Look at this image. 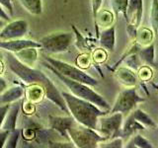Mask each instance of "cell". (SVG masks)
<instances>
[{
	"mask_svg": "<svg viewBox=\"0 0 158 148\" xmlns=\"http://www.w3.org/2000/svg\"><path fill=\"white\" fill-rule=\"evenodd\" d=\"M76 66L79 67L80 69H86L90 66V63H91V56L90 54H88L87 52H83L80 56H78L76 60Z\"/></svg>",
	"mask_w": 158,
	"mask_h": 148,
	"instance_id": "cell-31",
	"label": "cell"
},
{
	"mask_svg": "<svg viewBox=\"0 0 158 148\" xmlns=\"http://www.w3.org/2000/svg\"><path fill=\"white\" fill-rule=\"evenodd\" d=\"M6 21H4V20H2V19H0V28H2L3 26H5L6 25Z\"/></svg>",
	"mask_w": 158,
	"mask_h": 148,
	"instance_id": "cell-42",
	"label": "cell"
},
{
	"mask_svg": "<svg viewBox=\"0 0 158 148\" xmlns=\"http://www.w3.org/2000/svg\"><path fill=\"white\" fill-rule=\"evenodd\" d=\"M24 87L22 85H14L10 88H6L0 94V105L12 104L20 100L24 96Z\"/></svg>",
	"mask_w": 158,
	"mask_h": 148,
	"instance_id": "cell-17",
	"label": "cell"
},
{
	"mask_svg": "<svg viewBox=\"0 0 158 148\" xmlns=\"http://www.w3.org/2000/svg\"><path fill=\"white\" fill-rule=\"evenodd\" d=\"M145 130V127L143 126L140 122H138L135 118H133V117L128 113V116L127 117V120L125 122L123 121L122 128H121V137L123 136H131L133 135V133L138 130Z\"/></svg>",
	"mask_w": 158,
	"mask_h": 148,
	"instance_id": "cell-19",
	"label": "cell"
},
{
	"mask_svg": "<svg viewBox=\"0 0 158 148\" xmlns=\"http://www.w3.org/2000/svg\"><path fill=\"white\" fill-rule=\"evenodd\" d=\"M24 95L26 96L27 101L37 104L46 97V92L43 87L39 85H27V88L24 90Z\"/></svg>",
	"mask_w": 158,
	"mask_h": 148,
	"instance_id": "cell-20",
	"label": "cell"
},
{
	"mask_svg": "<svg viewBox=\"0 0 158 148\" xmlns=\"http://www.w3.org/2000/svg\"><path fill=\"white\" fill-rule=\"evenodd\" d=\"M98 39L100 46L103 48L109 51H114L116 47V27L112 25L111 27L103 29Z\"/></svg>",
	"mask_w": 158,
	"mask_h": 148,
	"instance_id": "cell-15",
	"label": "cell"
},
{
	"mask_svg": "<svg viewBox=\"0 0 158 148\" xmlns=\"http://www.w3.org/2000/svg\"><path fill=\"white\" fill-rule=\"evenodd\" d=\"M34 105H35V104H33V103H31V102H29V101L23 103L24 112H25V113H32L34 112V108H35Z\"/></svg>",
	"mask_w": 158,
	"mask_h": 148,
	"instance_id": "cell-38",
	"label": "cell"
},
{
	"mask_svg": "<svg viewBox=\"0 0 158 148\" xmlns=\"http://www.w3.org/2000/svg\"><path fill=\"white\" fill-rule=\"evenodd\" d=\"M108 54L105 48H96L91 56V59L96 64H102L106 61Z\"/></svg>",
	"mask_w": 158,
	"mask_h": 148,
	"instance_id": "cell-29",
	"label": "cell"
},
{
	"mask_svg": "<svg viewBox=\"0 0 158 148\" xmlns=\"http://www.w3.org/2000/svg\"><path fill=\"white\" fill-rule=\"evenodd\" d=\"M102 4H103V0H91V9H92L93 18L95 17V15L98 12V10L101 9Z\"/></svg>",
	"mask_w": 158,
	"mask_h": 148,
	"instance_id": "cell-35",
	"label": "cell"
},
{
	"mask_svg": "<svg viewBox=\"0 0 158 148\" xmlns=\"http://www.w3.org/2000/svg\"><path fill=\"white\" fill-rule=\"evenodd\" d=\"M75 121L72 117H49V128L56 131L57 134L61 135L65 139H69L67 130L70 127Z\"/></svg>",
	"mask_w": 158,
	"mask_h": 148,
	"instance_id": "cell-12",
	"label": "cell"
},
{
	"mask_svg": "<svg viewBox=\"0 0 158 148\" xmlns=\"http://www.w3.org/2000/svg\"><path fill=\"white\" fill-rule=\"evenodd\" d=\"M115 18H116L115 14H114V12L110 11V10H106V9H99L98 10L95 17H94L97 38L99 37V28H101L103 30L108 27H111L112 25H114Z\"/></svg>",
	"mask_w": 158,
	"mask_h": 148,
	"instance_id": "cell-13",
	"label": "cell"
},
{
	"mask_svg": "<svg viewBox=\"0 0 158 148\" xmlns=\"http://www.w3.org/2000/svg\"><path fill=\"white\" fill-rule=\"evenodd\" d=\"M123 115L121 113H108L98 118L96 131L105 138V141L121 135ZM121 137V136H120Z\"/></svg>",
	"mask_w": 158,
	"mask_h": 148,
	"instance_id": "cell-7",
	"label": "cell"
},
{
	"mask_svg": "<svg viewBox=\"0 0 158 148\" xmlns=\"http://www.w3.org/2000/svg\"><path fill=\"white\" fill-rule=\"evenodd\" d=\"M101 145H98V147H104V148H110V147H115V148H121L123 147V138L122 137H115L112 139H109L106 141H103L100 143Z\"/></svg>",
	"mask_w": 158,
	"mask_h": 148,
	"instance_id": "cell-32",
	"label": "cell"
},
{
	"mask_svg": "<svg viewBox=\"0 0 158 148\" xmlns=\"http://www.w3.org/2000/svg\"><path fill=\"white\" fill-rule=\"evenodd\" d=\"M142 102H144V99L138 95L135 87L126 88L118 95L109 113H121L122 115H128L132 110H135L137 104Z\"/></svg>",
	"mask_w": 158,
	"mask_h": 148,
	"instance_id": "cell-8",
	"label": "cell"
},
{
	"mask_svg": "<svg viewBox=\"0 0 158 148\" xmlns=\"http://www.w3.org/2000/svg\"><path fill=\"white\" fill-rule=\"evenodd\" d=\"M130 113L133 117V118H135V120L138 122H140L144 127L156 130L157 125L155 123V121H153L145 112H143L142 110H140V109H136V110H135V111L132 110Z\"/></svg>",
	"mask_w": 158,
	"mask_h": 148,
	"instance_id": "cell-23",
	"label": "cell"
},
{
	"mask_svg": "<svg viewBox=\"0 0 158 148\" xmlns=\"http://www.w3.org/2000/svg\"><path fill=\"white\" fill-rule=\"evenodd\" d=\"M29 30V24L26 20H16L7 22L0 31V41L22 39L26 36Z\"/></svg>",
	"mask_w": 158,
	"mask_h": 148,
	"instance_id": "cell-10",
	"label": "cell"
},
{
	"mask_svg": "<svg viewBox=\"0 0 158 148\" xmlns=\"http://www.w3.org/2000/svg\"><path fill=\"white\" fill-rule=\"evenodd\" d=\"M141 62H144L146 65L156 67L155 62V51H154V43H150L149 46L141 47L137 52Z\"/></svg>",
	"mask_w": 158,
	"mask_h": 148,
	"instance_id": "cell-22",
	"label": "cell"
},
{
	"mask_svg": "<svg viewBox=\"0 0 158 148\" xmlns=\"http://www.w3.org/2000/svg\"><path fill=\"white\" fill-rule=\"evenodd\" d=\"M43 64L44 67L48 69V70H51L54 75L69 89V91L71 92L72 95L91 102L94 105H96L97 107H99L104 111L105 110L109 111L111 109L109 103L100 95V94H98L96 91H94L91 86L87 85V84L81 83V82H78V81H74L72 79H69L65 76H63L62 74L56 71L52 65H49L48 62H44Z\"/></svg>",
	"mask_w": 158,
	"mask_h": 148,
	"instance_id": "cell-3",
	"label": "cell"
},
{
	"mask_svg": "<svg viewBox=\"0 0 158 148\" xmlns=\"http://www.w3.org/2000/svg\"><path fill=\"white\" fill-rule=\"evenodd\" d=\"M38 49L39 48H36V47H28V48H24L18 52H15L14 54L19 61L24 63L25 65L33 67L38 61V58H39Z\"/></svg>",
	"mask_w": 158,
	"mask_h": 148,
	"instance_id": "cell-18",
	"label": "cell"
},
{
	"mask_svg": "<svg viewBox=\"0 0 158 148\" xmlns=\"http://www.w3.org/2000/svg\"><path fill=\"white\" fill-rule=\"evenodd\" d=\"M115 76L121 84L126 88L135 87L137 82V76L135 70L128 67H117L115 70Z\"/></svg>",
	"mask_w": 158,
	"mask_h": 148,
	"instance_id": "cell-14",
	"label": "cell"
},
{
	"mask_svg": "<svg viewBox=\"0 0 158 148\" xmlns=\"http://www.w3.org/2000/svg\"><path fill=\"white\" fill-rule=\"evenodd\" d=\"M5 70V62L3 60V54L0 51V75L4 72Z\"/></svg>",
	"mask_w": 158,
	"mask_h": 148,
	"instance_id": "cell-41",
	"label": "cell"
},
{
	"mask_svg": "<svg viewBox=\"0 0 158 148\" xmlns=\"http://www.w3.org/2000/svg\"><path fill=\"white\" fill-rule=\"evenodd\" d=\"M143 13L142 0H128L126 9L125 18L127 20V32L128 38L135 39L137 29L140 27Z\"/></svg>",
	"mask_w": 158,
	"mask_h": 148,
	"instance_id": "cell-9",
	"label": "cell"
},
{
	"mask_svg": "<svg viewBox=\"0 0 158 148\" xmlns=\"http://www.w3.org/2000/svg\"><path fill=\"white\" fill-rule=\"evenodd\" d=\"M127 2L128 0H111L112 9L115 16H118V14H123L125 16Z\"/></svg>",
	"mask_w": 158,
	"mask_h": 148,
	"instance_id": "cell-27",
	"label": "cell"
},
{
	"mask_svg": "<svg viewBox=\"0 0 158 148\" xmlns=\"http://www.w3.org/2000/svg\"><path fill=\"white\" fill-rule=\"evenodd\" d=\"M7 86H8V84H7V82H6V80L0 75V94H1L5 89L7 88Z\"/></svg>",
	"mask_w": 158,
	"mask_h": 148,
	"instance_id": "cell-40",
	"label": "cell"
},
{
	"mask_svg": "<svg viewBox=\"0 0 158 148\" xmlns=\"http://www.w3.org/2000/svg\"><path fill=\"white\" fill-rule=\"evenodd\" d=\"M8 130H0V148L4 147L5 145V142H6V139L8 137V134H9Z\"/></svg>",
	"mask_w": 158,
	"mask_h": 148,
	"instance_id": "cell-37",
	"label": "cell"
},
{
	"mask_svg": "<svg viewBox=\"0 0 158 148\" xmlns=\"http://www.w3.org/2000/svg\"><path fill=\"white\" fill-rule=\"evenodd\" d=\"M20 107H21V105H20V103H18L17 101L10 105L0 130L12 131L16 128V122H17V117L19 115Z\"/></svg>",
	"mask_w": 158,
	"mask_h": 148,
	"instance_id": "cell-16",
	"label": "cell"
},
{
	"mask_svg": "<svg viewBox=\"0 0 158 148\" xmlns=\"http://www.w3.org/2000/svg\"><path fill=\"white\" fill-rule=\"evenodd\" d=\"M11 104H5V105H0V128H1L2 122L5 118V116L8 112V109Z\"/></svg>",
	"mask_w": 158,
	"mask_h": 148,
	"instance_id": "cell-36",
	"label": "cell"
},
{
	"mask_svg": "<svg viewBox=\"0 0 158 148\" xmlns=\"http://www.w3.org/2000/svg\"><path fill=\"white\" fill-rule=\"evenodd\" d=\"M22 7L32 15H41L43 13V1L42 0H19Z\"/></svg>",
	"mask_w": 158,
	"mask_h": 148,
	"instance_id": "cell-24",
	"label": "cell"
},
{
	"mask_svg": "<svg viewBox=\"0 0 158 148\" xmlns=\"http://www.w3.org/2000/svg\"><path fill=\"white\" fill-rule=\"evenodd\" d=\"M72 29H73L74 33H75V37H76V42H75L76 47L83 51H87L89 49H91L92 47L94 46L93 42H89L86 38H84L81 35V33L78 32V30L75 28L74 25H72Z\"/></svg>",
	"mask_w": 158,
	"mask_h": 148,
	"instance_id": "cell-26",
	"label": "cell"
},
{
	"mask_svg": "<svg viewBox=\"0 0 158 148\" xmlns=\"http://www.w3.org/2000/svg\"><path fill=\"white\" fill-rule=\"evenodd\" d=\"M67 134L74 147L79 148L98 147V144L105 141V138L95 130L81 125L76 121L67 130Z\"/></svg>",
	"mask_w": 158,
	"mask_h": 148,
	"instance_id": "cell-4",
	"label": "cell"
},
{
	"mask_svg": "<svg viewBox=\"0 0 158 148\" xmlns=\"http://www.w3.org/2000/svg\"><path fill=\"white\" fill-rule=\"evenodd\" d=\"M46 62H48L49 65H52L56 71H58L60 74H62L63 76H65L69 79H72L74 81H78L91 87H95L98 85L97 79L93 78L86 72H84L82 69L77 67L76 65H71L67 62H64L58 59L52 58L51 56H46Z\"/></svg>",
	"mask_w": 158,
	"mask_h": 148,
	"instance_id": "cell-5",
	"label": "cell"
},
{
	"mask_svg": "<svg viewBox=\"0 0 158 148\" xmlns=\"http://www.w3.org/2000/svg\"><path fill=\"white\" fill-rule=\"evenodd\" d=\"M20 132H21V130H16V128H15L14 130L10 131L7 139H6V142H5L4 147H8V148L16 147L18 140H19V137H20Z\"/></svg>",
	"mask_w": 158,
	"mask_h": 148,
	"instance_id": "cell-28",
	"label": "cell"
},
{
	"mask_svg": "<svg viewBox=\"0 0 158 148\" xmlns=\"http://www.w3.org/2000/svg\"><path fill=\"white\" fill-rule=\"evenodd\" d=\"M28 47H36L41 48V43L32 39H10V41H0V48L3 51H6L9 52H18L24 48Z\"/></svg>",
	"mask_w": 158,
	"mask_h": 148,
	"instance_id": "cell-11",
	"label": "cell"
},
{
	"mask_svg": "<svg viewBox=\"0 0 158 148\" xmlns=\"http://www.w3.org/2000/svg\"><path fill=\"white\" fill-rule=\"evenodd\" d=\"M127 148H153L151 143L145 137L140 134H136L135 136L131 135V138L127 144Z\"/></svg>",
	"mask_w": 158,
	"mask_h": 148,
	"instance_id": "cell-25",
	"label": "cell"
},
{
	"mask_svg": "<svg viewBox=\"0 0 158 148\" xmlns=\"http://www.w3.org/2000/svg\"><path fill=\"white\" fill-rule=\"evenodd\" d=\"M74 39V34L56 32L44 36L39 39L41 49L48 53H61L67 51Z\"/></svg>",
	"mask_w": 158,
	"mask_h": 148,
	"instance_id": "cell-6",
	"label": "cell"
},
{
	"mask_svg": "<svg viewBox=\"0 0 158 148\" xmlns=\"http://www.w3.org/2000/svg\"><path fill=\"white\" fill-rule=\"evenodd\" d=\"M154 37H155V34L151 29L142 27V28L137 29L135 41L139 44L141 47H144L149 46L150 43H152Z\"/></svg>",
	"mask_w": 158,
	"mask_h": 148,
	"instance_id": "cell-21",
	"label": "cell"
},
{
	"mask_svg": "<svg viewBox=\"0 0 158 148\" xmlns=\"http://www.w3.org/2000/svg\"><path fill=\"white\" fill-rule=\"evenodd\" d=\"M4 59L10 70L24 84H26V85H39L43 87L44 92H46V97L48 100L57 106L62 112L69 113L66 104L64 102L60 92L56 88L53 83L51 81V79L46 74L38 70V69L25 65L24 63L18 60L15 54L12 52L8 51Z\"/></svg>",
	"mask_w": 158,
	"mask_h": 148,
	"instance_id": "cell-1",
	"label": "cell"
},
{
	"mask_svg": "<svg viewBox=\"0 0 158 148\" xmlns=\"http://www.w3.org/2000/svg\"><path fill=\"white\" fill-rule=\"evenodd\" d=\"M150 22L152 25V31L156 35L157 33V0H152L150 10Z\"/></svg>",
	"mask_w": 158,
	"mask_h": 148,
	"instance_id": "cell-33",
	"label": "cell"
},
{
	"mask_svg": "<svg viewBox=\"0 0 158 148\" xmlns=\"http://www.w3.org/2000/svg\"><path fill=\"white\" fill-rule=\"evenodd\" d=\"M60 94L73 120L79 125L96 130L98 118L107 113L93 103L78 98L70 93L63 91Z\"/></svg>",
	"mask_w": 158,
	"mask_h": 148,
	"instance_id": "cell-2",
	"label": "cell"
},
{
	"mask_svg": "<svg viewBox=\"0 0 158 148\" xmlns=\"http://www.w3.org/2000/svg\"><path fill=\"white\" fill-rule=\"evenodd\" d=\"M0 6H1L5 11L8 13L10 17L13 16V5L12 0H0Z\"/></svg>",
	"mask_w": 158,
	"mask_h": 148,
	"instance_id": "cell-34",
	"label": "cell"
},
{
	"mask_svg": "<svg viewBox=\"0 0 158 148\" xmlns=\"http://www.w3.org/2000/svg\"><path fill=\"white\" fill-rule=\"evenodd\" d=\"M137 75L141 81H149L153 75V71L151 69V66L141 65L137 69Z\"/></svg>",
	"mask_w": 158,
	"mask_h": 148,
	"instance_id": "cell-30",
	"label": "cell"
},
{
	"mask_svg": "<svg viewBox=\"0 0 158 148\" xmlns=\"http://www.w3.org/2000/svg\"><path fill=\"white\" fill-rule=\"evenodd\" d=\"M0 19L4 20V21H6V22H9L10 20H11V17L9 16L8 13L5 11L1 6H0Z\"/></svg>",
	"mask_w": 158,
	"mask_h": 148,
	"instance_id": "cell-39",
	"label": "cell"
}]
</instances>
